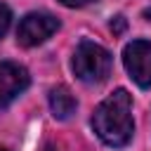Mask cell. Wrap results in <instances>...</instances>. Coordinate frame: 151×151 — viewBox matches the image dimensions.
I'll return each mask as SVG.
<instances>
[{"label":"cell","mask_w":151,"mask_h":151,"mask_svg":"<svg viewBox=\"0 0 151 151\" xmlns=\"http://www.w3.org/2000/svg\"><path fill=\"white\" fill-rule=\"evenodd\" d=\"M92 127L97 137L109 146H125L132 139V97L127 90L111 92L92 113Z\"/></svg>","instance_id":"cell-1"},{"label":"cell","mask_w":151,"mask_h":151,"mask_svg":"<svg viewBox=\"0 0 151 151\" xmlns=\"http://www.w3.org/2000/svg\"><path fill=\"white\" fill-rule=\"evenodd\" d=\"M71 66H73V73L83 83L94 85V83L106 80V76L111 73V54L101 45H97L92 40H83L73 52Z\"/></svg>","instance_id":"cell-2"},{"label":"cell","mask_w":151,"mask_h":151,"mask_svg":"<svg viewBox=\"0 0 151 151\" xmlns=\"http://www.w3.org/2000/svg\"><path fill=\"white\" fill-rule=\"evenodd\" d=\"M123 64L139 87H151V42L132 40L123 50Z\"/></svg>","instance_id":"cell-3"},{"label":"cell","mask_w":151,"mask_h":151,"mask_svg":"<svg viewBox=\"0 0 151 151\" xmlns=\"http://www.w3.org/2000/svg\"><path fill=\"white\" fill-rule=\"evenodd\" d=\"M57 28H59V21H57L52 14L31 12V14H26V17L19 21L17 40H19L24 47H35V45L45 42Z\"/></svg>","instance_id":"cell-4"},{"label":"cell","mask_w":151,"mask_h":151,"mask_svg":"<svg viewBox=\"0 0 151 151\" xmlns=\"http://www.w3.org/2000/svg\"><path fill=\"white\" fill-rule=\"evenodd\" d=\"M31 78L28 71L14 61H0V109L12 104L26 87Z\"/></svg>","instance_id":"cell-5"},{"label":"cell","mask_w":151,"mask_h":151,"mask_svg":"<svg viewBox=\"0 0 151 151\" xmlns=\"http://www.w3.org/2000/svg\"><path fill=\"white\" fill-rule=\"evenodd\" d=\"M76 106H78V104H76V97L71 94L68 87L57 85V87L50 90V109H52V116H54V118H59V120L71 118L73 111H76Z\"/></svg>","instance_id":"cell-6"},{"label":"cell","mask_w":151,"mask_h":151,"mask_svg":"<svg viewBox=\"0 0 151 151\" xmlns=\"http://www.w3.org/2000/svg\"><path fill=\"white\" fill-rule=\"evenodd\" d=\"M9 24H12V12H9V7L5 2H0V38L7 33Z\"/></svg>","instance_id":"cell-7"},{"label":"cell","mask_w":151,"mask_h":151,"mask_svg":"<svg viewBox=\"0 0 151 151\" xmlns=\"http://www.w3.org/2000/svg\"><path fill=\"white\" fill-rule=\"evenodd\" d=\"M111 31H113V33H116V35H120V33H123V31H125V19H123V17H120V14H118V17H113V19H111Z\"/></svg>","instance_id":"cell-8"},{"label":"cell","mask_w":151,"mask_h":151,"mask_svg":"<svg viewBox=\"0 0 151 151\" xmlns=\"http://www.w3.org/2000/svg\"><path fill=\"white\" fill-rule=\"evenodd\" d=\"M64 5H68V7H83V5H87V2H92V0H61Z\"/></svg>","instance_id":"cell-9"},{"label":"cell","mask_w":151,"mask_h":151,"mask_svg":"<svg viewBox=\"0 0 151 151\" xmlns=\"http://www.w3.org/2000/svg\"><path fill=\"white\" fill-rule=\"evenodd\" d=\"M144 19H149V21H151V5L144 9Z\"/></svg>","instance_id":"cell-10"},{"label":"cell","mask_w":151,"mask_h":151,"mask_svg":"<svg viewBox=\"0 0 151 151\" xmlns=\"http://www.w3.org/2000/svg\"><path fill=\"white\" fill-rule=\"evenodd\" d=\"M42 151H54V149H52V146H50V144H47V146H45V149H42Z\"/></svg>","instance_id":"cell-11"},{"label":"cell","mask_w":151,"mask_h":151,"mask_svg":"<svg viewBox=\"0 0 151 151\" xmlns=\"http://www.w3.org/2000/svg\"><path fill=\"white\" fill-rule=\"evenodd\" d=\"M0 151H7V149H0Z\"/></svg>","instance_id":"cell-12"}]
</instances>
